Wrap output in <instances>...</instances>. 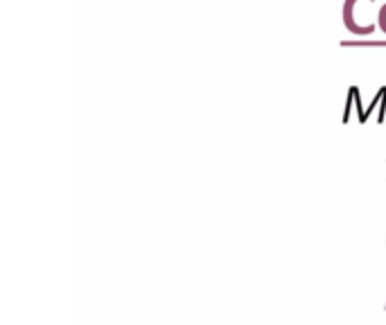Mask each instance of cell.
<instances>
[{
  "label": "cell",
  "instance_id": "cell-1",
  "mask_svg": "<svg viewBox=\"0 0 386 325\" xmlns=\"http://www.w3.org/2000/svg\"><path fill=\"white\" fill-rule=\"evenodd\" d=\"M384 310H386V307H384Z\"/></svg>",
  "mask_w": 386,
  "mask_h": 325
}]
</instances>
